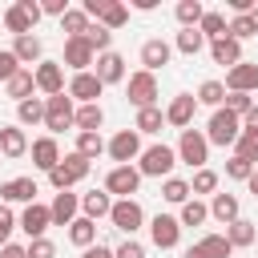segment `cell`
Returning a JSON list of instances; mask_svg holds the SVG:
<instances>
[{
    "instance_id": "38",
    "label": "cell",
    "mask_w": 258,
    "mask_h": 258,
    "mask_svg": "<svg viewBox=\"0 0 258 258\" xmlns=\"http://www.w3.org/2000/svg\"><path fill=\"white\" fill-rule=\"evenodd\" d=\"M125 20H129V8H125L121 0H109V4H105V12H101V28H109V32H113V28H121Z\"/></svg>"
},
{
    "instance_id": "21",
    "label": "cell",
    "mask_w": 258,
    "mask_h": 258,
    "mask_svg": "<svg viewBox=\"0 0 258 258\" xmlns=\"http://www.w3.org/2000/svg\"><path fill=\"white\" fill-rule=\"evenodd\" d=\"M226 89H230V93H250V89H258V64H250V60L234 64L230 77H226Z\"/></svg>"
},
{
    "instance_id": "5",
    "label": "cell",
    "mask_w": 258,
    "mask_h": 258,
    "mask_svg": "<svg viewBox=\"0 0 258 258\" xmlns=\"http://www.w3.org/2000/svg\"><path fill=\"white\" fill-rule=\"evenodd\" d=\"M89 165H93V161H85V157L73 149L69 157H60V161H56V169L48 173V181H52L56 189H73V185H77V181L89 173Z\"/></svg>"
},
{
    "instance_id": "56",
    "label": "cell",
    "mask_w": 258,
    "mask_h": 258,
    "mask_svg": "<svg viewBox=\"0 0 258 258\" xmlns=\"http://www.w3.org/2000/svg\"><path fill=\"white\" fill-rule=\"evenodd\" d=\"M81 258H113V250H109V246H101V242H97V246H89V250H85V254H81Z\"/></svg>"
},
{
    "instance_id": "3",
    "label": "cell",
    "mask_w": 258,
    "mask_h": 258,
    "mask_svg": "<svg viewBox=\"0 0 258 258\" xmlns=\"http://www.w3.org/2000/svg\"><path fill=\"white\" fill-rule=\"evenodd\" d=\"M177 157H181L185 165H194V169H206V161H210V141H206V133L181 129V137H177Z\"/></svg>"
},
{
    "instance_id": "41",
    "label": "cell",
    "mask_w": 258,
    "mask_h": 258,
    "mask_svg": "<svg viewBox=\"0 0 258 258\" xmlns=\"http://www.w3.org/2000/svg\"><path fill=\"white\" fill-rule=\"evenodd\" d=\"M16 117H20V125H36V121H44V101H36V97L20 101V105H16Z\"/></svg>"
},
{
    "instance_id": "19",
    "label": "cell",
    "mask_w": 258,
    "mask_h": 258,
    "mask_svg": "<svg viewBox=\"0 0 258 258\" xmlns=\"http://www.w3.org/2000/svg\"><path fill=\"white\" fill-rule=\"evenodd\" d=\"M97 77H101V85H117V81H125V56L121 52H101L97 56Z\"/></svg>"
},
{
    "instance_id": "35",
    "label": "cell",
    "mask_w": 258,
    "mask_h": 258,
    "mask_svg": "<svg viewBox=\"0 0 258 258\" xmlns=\"http://www.w3.org/2000/svg\"><path fill=\"white\" fill-rule=\"evenodd\" d=\"M109 145L101 141V133H77V153L85 157V161H93V157H101Z\"/></svg>"
},
{
    "instance_id": "12",
    "label": "cell",
    "mask_w": 258,
    "mask_h": 258,
    "mask_svg": "<svg viewBox=\"0 0 258 258\" xmlns=\"http://www.w3.org/2000/svg\"><path fill=\"white\" fill-rule=\"evenodd\" d=\"M137 185H141V173H137L133 165H117V169H109V177H105V189H109V194H121V198H133Z\"/></svg>"
},
{
    "instance_id": "18",
    "label": "cell",
    "mask_w": 258,
    "mask_h": 258,
    "mask_svg": "<svg viewBox=\"0 0 258 258\" xmlns=\"http://www.w3.org/2000/svg\"><path fill=\"white\" fill-rule=\"evenodd\" d=\"M48 210H52V226H73V222H77V210H81V198L69 194V189H60Z\"/></svg>"
},
{
    "instance_id": "50",
    "label": "cell",
    "mask_w": 258,
    "mask_h": 258,
    "mask_svg": "<svg viewBox=\"0 0 258 258\" xmlns=\"http://www.w3.org/2000/svg\"><path fill=\"white\" fill-rule=\"evenodd\" d=\"M16 73H20V60H16V52H12V48H0V81L8 85Z\"/></svg>"
},
{
    "instance_id": "30",
    "label": "cell",
    "mask_w": 258,
    "mask_h": 258,
    "mask_svg": "<svg viewBox=\"0 0 258 258\" xmlns=\"http://www.w3.org/2000/svg\"><path fill=\"white\" fill-rule=\"evenodd\" d=\"M60 32H69V36H85V32H89V16H85V8H69V12L60 16Z\"/></svg>"
},
{
    "instance_id": "37",
    "label": "cell",
    "mask_w": 258,
    "mask_h": 258,
    "mask_svg": "<svg viewBox=\"0 0 258 258\" xmlns=\"http://www.w3.org/2000/svg\"><path fill=\"white\" fill-rule=\"evenodd\" d=\"M254 222H246V218H238V222H230L226 226V238H230V246H250L254 242Z\"/></svg>"
},
{
    "instance_id": "27",
    "label": "cell",
    "mask_w": 258,
    "mask_h": 258,
    "mask_svg": "<svg viewBox=\"0 0 258 258\" xmlns=\"http://www.w3.org/2000/svg\"><path fill=\"white\" fill-rule=\"evenodd\" d=\"M4 89H8V97H12L16 105H20V101H28V97H32V89H36V73H32V69H20Z\"/></svg>"
},
{
    "instance_id": "46",
    "label": "cell",
    "mask_w": 258,
    "mask_h": 258,
    "mask_svg": "<svg viewBox=\"0 0 258 258\" xmlns=\"http://www.w3.org/2000/svg\"><path fill=\"white\" fill-rule=\"evenodd\" d=\"M206 218H210V210H206L202 202H185V206H181V218H177V222H181V226H202Z\"/></svg>"
},
{
    "instance_id": "54",
    "label": "cell",
    "mask_w": 258,
    "mask_h": 258,
    "mask_svg": "<svg viewBox=\"0 0 258 258\" xmlns=\"http://www.w3.org/2000/svg\"><path fill=\"white\" fill-rule=\"evenodd\" d=\"M40 12H48V16H64V12H69V4H64V0H44V4H40Z\"/></svg>"
},
{
    "instance_id": "47",
    "label": "cell",
    "mask_w": 258,
    "mask_h": 258,
    "mask_svg": "<svg viewBox=\"0 0 258 258\" xmlns=\"http://www.w3.org/2000/svg\"><path fill=\"white\" fill-rule=\"evenodd\" d=\"M189 189H194V194H214V189H218V173H214V169H198L194 181H189Z\"/></svg>"
},
{
    "instance_id": "11",
    "label": "cell",
    "mask_w": 258,
    "mask_h": 258,
    "mask_svg": "<svg viewBox=\"0 0 258 258\" xmlns=\"http://www.w3.org/2000/svg\"><path fill=\"white\" fill-rule=\"evenodd\" d=\"M109 157L121 161V165H129L133 157H141V137H137V129H121V133L109 141Z\"/></svg>"
},
{
    "instance_id": "49",
    "label": "cell",
    "mask_w": 258,
    "mask_h": 258,
    "mask_svg": "<svg viewBox=\"0 0 258 258\" xmlns=\"http://www.w3.org/2000/svg\"><path fill=\"white\" fill-rule=\"evenodd\" d=\"M226 173H230V177H238V181H250V177H254V165H250L246 157H238V153H234V157L226 161Z\"/></svg>"
},
{
    "instance_id": "53",
    "label": "cell",
    "mask_w": 258,
    "mask_h": 258,
    "mask_svg": "<svg viewBox=\"0 0 258 258\" xmlns=\"http://www.w3.org/2000/svg\"><path fill=\"white\" fill-rule=\"evenodd\" d=\"M8 234H12V210L0 206V242H4V246H8Z\"/></svg>"
},
{
    "instance_id": "7",
    "label": "cell",
    "mask_w": 258,
    "mask_h": 258,
    "mask_svg": "<svg viewBox=\"0 0 258 258\" xmlns=\"http://www.w3.org/2000/svg\"><path fill=\"white\" fill-rule=\"evenodd\" d=\"M125 93H129V101H133L137 109H153V101H157V81H153V73H145V69L133 73Z\"/></svg>"
},
{
    "instance_id": "25",
    "label": "cell",
    "mask_w": 258,
    "mask_h": 258,
    "mask_svg": "<svg viewBox=\"0 0 258 258\" xmlns=\"http://www.w3.org/2000/svg\"><path fill=\"white\" fill-rule=\"evenodd\" d=\"M81 210H85V218H109L113 214V198H109V189H93V194H85L81 198Z\"/></svg>"
},
{
    "instance_id": "14",
    "label": "cell",
    "mask_w": 258,
    "mask_h": 258,
    "mask_svg": "<svg viewBox=\"0 0 258 258\" xmlns=\"http://www.w3.org/2000/svg\"><path fill=\"white\" fill-rule=\"evenodd\" d=\"M230 250H234V246H230V238H226V234H206V238H202V242H194L181 258H230Z\"/></svg>"
},
{
    "instance_id": "42",
    "label": "cell",
    "mask_w": 258,
    "mask_h": 258,
    "mask_svg": "<svg viewBox=\"0 0 258 258\" xmlns=\"http://www.w3.org/2000/svg\"><path fill=\"white\" fill-rule=\"evenodd\" d=\"M226 36H234L238 44H242V40H250V36H258V28H254V16H234Z\"/></svg>"
},
{
    "instance_id": "13",
    "label": "cell",
    "mask_w": 258,
    "mask_h": 258,
    "mask_svg": "<svg viewBox=\"0 0 258 258\" xmlns=\"http://www.w3.org/2000/svg\"><path fill=\"white\" fill-rule=\"evenodd\" d=\"M48 226H52V210H48V206H40V202L24 206V214H20V230H24L28 238H44Z\"/></svg>"
},
{
    "instance_id": "31",
    "label": "cell",
    "mask_w": 258,
    "mask_h": 258,
    "mask_svg": "<svg viewBox=\"0 0 258 258\" xmlns=\"http://www.w3.org/2000/svg\"><path fill=\"white\" fill-rule=\"evenodd\" d=\"M198 32H202V36H210V40H222V36L230 32V24H226V16H222V12H206V16H202V24H198Z\"/></svg>"
},
{
    "instance_id": "24",
    "label": "cell",
    "mask_w": 258,
    "mask_h": 258,
    "mask_svg": "<svg viewBox=\"0 0 258 258\" xmlns=\"http://www.w3.org/2000/svg\"><path fill=\"white\" fill-rule=\"evenodd\" d=\"M210 56L218 60V64H242V44L234 40V36H222V40H210Z\"/></svg>"
},
{
    "instance_id": "17",
    "label": "cell",
    "mask_w": 258,
    "mask_h": 258,
    "mask_svg": "<svg viewBox=\"0 0 258 258\" xmlns=\"http://www.w3.org/2000/svg\"><path fill=\"white\" fill-rule=\"evenodd\" d=\"M36 89L48 93V97L64 93V69H60L56 60H40V64H36Z\"/></svg>"
},
{
    "instance_id": "32",
    "label": "cell",
    "mask_w": 258,
    "mask_h": 258,
    "mask_svg": "<svg viewBox=\"0 0 258 258\" xmlns=\"http://www.w3.org/2000/svg\"><path fill=\"white\" fill-rule=\"evenodd\" d=\"M12 52H16V60H20V64H32V60H40V40H36L32 32H28V36H16Z\"/></svg>"
},
{
    "instance_id": "9",
    "label": "cell",
    "mask_w": 258,
    "mask_h": 258,
    "mask_svg": "<svg viewBox=\"0 0 258 258\" xmlns=\"http://www.w3.org/2000/svg\"><path fill=\"white\" fill-rule=\"evenodd\" d=\"M149 238H153V246L173 250V246H177V238H181V222H177V218H169V214H157V218L149 222Z\"/></svg>"
},
{
    "instance_id": "51",
    "label": "cell",
    "mask_w": 258,
    "mask_h": 258,
    "mask_svg": "<svg viewBox=\"0 0 258 258\" xmlns=\"http://www.w3.org/2000/svg\"><path fill=\"white\" fill-rule=\"evenodd\" d=\"M28 258H56V246L48 238H32L28 242Z\"/></svg>"
},
{
    "instance_id": "33",
    "label": "cell",
    "mask_w": 258,
    "mask_h": 258,
    "mask_svg": "<svg viewBox=\"0 0 258 258\" xmlns=\"http://www.w3.org/2000/svg\"><path fill=\"white\" fill-rule=\"evenodd\" d=\"M101 121H105L101 105H81V109H77V129H81V133H97Z\"/></svg>"
},
{
    "instance_id": "6",
    "label": "cell",
    "mask_w": 258,
    "mask_h": 258,
    "mask_svg": "<svg viewBox=\"0 0 258 258\" xmlns=\"http://www.w3.org/2000/svg\"><path fill=\"white\" fill-rule=\"evenodd\" d=\"M36 20H40V4H32V0H16V4L4 12V28L16 32V36H28Z\"/></svg>"
},
{
    "instance_id": "20",
    "label": "cell",
    "mask_w": 258,
    "mask_h": 258,
    "mask_svg": "<svg viewBox=\"0 0 258 258\" xmlns=\"http://www.w3.org/2000/svg\"><path fill=\"white\" fill-rule=\"evenodd\" d=\"M56 161H60L56 137H36V141H32V165H36V169H44V173H52V169H56Z\"/></svg>"
},
{
    "instance_id": "60",
    "label": "cell",
    "mask_w": 258,
    "mask_h": 258,
    "mask_svg": "<svg viewBox=\"0 0 258 258\" xmlns=\"http://www.w3.org/2000/svg\"><path fill=\"white\" fill-rule=\"evenodd\" d=\"M250 16H254V28H258V4H254V12H250Z\"/></svg>"
},
{
    "instance_id": "23",
    "label": "cell",
    "mask_w": 258,
    "mask_h": 258,
    "mask_svg": "<svg viewBox=\"0 0 258 258\" xmlns=\"http://www.w3.org/2000/svg\"><path fill=\"white\" fill-rule=\"evenodd\" d=\"M0 198H4V202H28V206H32V202H36V181H32V177H12V181L0 185Z\"/></svg>"
},
{
    "instance_id": "36",
    "label": "cell",
    "mask_w": 258,
    "mask_h": 258,
    "mask_svg": "<svg viewBox=\"0 0 258 258\" xmlns=\"http://www.w3.org/2000/svg\"><path fill=\"white\" fill-rule=\"evenodd\" d=\"M189 181H181V177H165V185H161V198L165 202H173V206H185L189 202Z\"/></svg>"
},
{
    "instance_id": "48",
    "label": "cell",
    "mask_w": 258,
    "mask_h": 258,
    "mask_svg": "<svg viewBox=\"0 0 258 258\" xmlns=\"http://www.w3.org/2000/svg\"><path fill=\"white\" fill-rule=\"evenodd\" d=\"M226 109H230L234 117H246V113L254 109V101H250V93H226Z\"/></svg>"
},
{
    "instance_id": "22",
    "label": "cell",
    "mask_w": 258,
    "mask_h": 258,
    "mask_svg": "<svg viewBox=\"0 0 258 258\" xmlns=\"http://www.w3.org/2000/svg\"><path fill=\"white\" fill-rule=\"evenodd\" d=\"M0 153L4 157H24L28 153V137L20 125H0Z\"/></svg>"
},
{
    "instance_id": "2",
    "label": "cell",
    "mask_w": 258,
    "mask_h": 258,
    "mask_svg": "<svg viewBox=\"0 0 258 258\" xmlns=\"http://www.w3.org/2000/svg\"><path fill=\"white\" fill-rule=\"evenodd\" d=\"M242 137V117H234L230 109H218L210 117V129H206V141L210 145H234Z\"/></svg>"
},
{
    "instance_id": "55",
    "label": "cell",
    "mask_w": 258,
    "mask_h": 258,
    "mask_svg": "<svg viewBox=\"0 0 258 258\" xmlns=\"http://www.w3.org/2000/svg\"><path fill=\"white\" fill-rule=\"evenodd\" d=\"M105 4H109V0H85V16H97V20H101Z\"/></svg>"
},
{
    "instance_id": "28",
    "label": "cell",
    "mask_w": 258,
    "mask_h": 258,
    "mask_svg": "<svg viewBox=\"0 0 258 258\" xmlns=\"http://www.w3.org/2000/svg\"><path fill=\"white\" fill-rule=\"evenodd\" d=\"M210 214L218 218V222H238V198L234 194H214V202H210Z\"/></svg>"
},
{
    "instance_id": "16",
    "label": "cell",
    "mask_w": 258,
    "mask_h": 258,
    "mask_svg": "<svg viewBox=\"0 0 258 258\" xmlns=\"http://www.w3.org/2000/svg\"><path fill=\"white\" fill-rule=\"evenodd\" d=\"M194 113H198V97H194V93H177V97L169 101V109H165V121L177 125V129H189Z\"/></svg>"
},
{
    "instance_id": "58",
    "label": "cell",
    "mask_w": 258,
    "mask_h": 258,
    "mask_svg": "<svg viewBox=\"0 0 258 258\" xmlns=\"http://www.w3.org/2000/svg\"><path fill=\"white\" fill-rule=\"evenodd\" d=\"M242 121H246V129H258V105H254V109H250Z\"/></svg>"
},
{
    "instance_id": "34",
    "label": "cell",
    "mask_w": 258,
    "mask_h": 258,
    "mask_svg": "<svg viewBox=\"0 0 258 258\" xmlns=\"http://www.w3.org/2000/svg\"><path fill=\"white\" fill-rule=\"evenodd\" d=\"M161 125H165V113L153 105V109H137V133H161Z\"/></svg>"
},
{
    "instance_id": "26",
    "label": "cell",
    "mask_w": 258,
    "mask_h": 258,
    "mask_svg": "<svg viewBox=\"0 0 258 258\" xmlns=\"http://www.w3.org/2000/svg\"><path fill=\"white\" fill-rule=\"evenodd\" d=\"M169 52H173V48H169L165 40H145V44H141V64H145V73L169 64Z\"/></svg>"
},
{
    "instance_id": "52",
    "label": "cell",
    "mask_w": 258,
    "mask_h": 258,
    "mask_svg": "<svg viewBox=\"0 0 258 258\" xmlns=\"http://www.w3.org/2000/svg\"><path fill=\"white\" fill-rule=\"evenodd\" d=\"M113 258H145V250H141V242H121L113 250Z\"/></svg>"
},
{
    "instance_id": "57",
    "label": "cell",
    "mask_w": 258,
    "mask_h": 258,
    "mask_svg": "<svg viewBox=\"0 0 258 258\" xmlns=\"http://www.w3.org/2000/svg\"><path fill=\"white\" fill-rule=\"evenodd\" d=\"M0 258H28V250H24V246H12V242H8V246L0 250Z\"/></svg>"
},
{
    "instance_id": "40",
    "label": "cell",
    "mask_w": 258,
    "mask_h": 258,
    "mask_svg": "<svg viewBox=\"0 0 258 258\" xmlns=\"http://www.w3.org/2000/svg\"><path fill=\"white\" fill-rule=\"evenodd\" d=\"M173 12H177V20H181L185 28H198V24H202V16H206V8H202L198 0H181Z\"/></svg>"
},
{
    "instance_id": "59",
    "label": "cell",
    "mask_w": 258,
    "mask_h": 258,
    "mask_svg": "<svg viewBox=\"0 0 258 258\" xmlns=\"http://www.w3.org/2000/svg\"><path fill=\"white\" fill-rule=\"evenodd\" d=\"M250 194L258 198V165H254V177H250Z\"/></svg>"
},
{
    "instance_id": "45",
    "label": "cell",
    "mask_w": 258,
    "mask_h": 258,
    "mask_svg": "<svg viewBox=\"0 0 258 258\" xmlns=\"http://www.w3.org/2000/svg\"><path fill=\"white\" fill-rule=\"evenodd\" d=\"M198 101H202V105H222V101H226V85H222V81H206V85L198 89Z\"/></svg>"
},
{
    "instance_id": "4",
    "label": "cell",
    "mask_w": 258,
    "mask_h": 258,
    "mask_svg": "<svg viewBox=\"0 0 258 258\" xmlns=\"http://www.w3.org/2000/svg\"><path fill=\"white\" fill-rule=\"evenodd\" d=\"M173 165H177V149H169V145H149V149H141L137 173H141V177H165Z\"/></svg>"
},
{
    "instance_id": "1",
    "label": "cell",
    "mask_w": 258,
    "mask_h": 258,
    "mask_svg": "<svg viewBox=\"0 0 258 258\" xmlns=\"http://www.w3.org/2000/svg\"><path fill=\"white\" fill-rule=\"evenodd\" d=\"M44 125H48V133H64L69 125H77V109H73L69 93H56L44 101Z\"/></svg>"
},
{
    "instance_id": "39",
    "label": "cell",
    "mask_w": 258,
    "mask_h": 258,
    "mask_svg": "<svg viewBox=\"0 0 258 258\" xmlns=\"http://www.w3.org/2000/svg\"><path fill=\"white\" fill-rule=\"evenodd\" d=\"M238 157H246L250 165H258V129H242V137L234 141Z\"/></svg>"
},
{
    "instance_id": "8",
    "label": "cell",
    "mask_w": 258,
    "mask_h": 258,
    "mask_svg": "<svg viewBox=\"0 0 258 258\" xmlns=\"http://www.w3.org/2000/svg\"><path fill=\"white\" fill-rule=\"evenodd\" d=\"M109 222H113L117 230L133 234V230H141V222H145V210H141L133 198H121V202H113V214H109Z\"/></svg>"
},
{
    "instance_id": "29",
    "label": "cell",
    "mask_w": 258,
    "mask_h": 258,
    "mask_svg": "<svg viewBox=\"0 0 258 258\" xmlns=\"http://www.w3.org/2000/svg\"><path fill=\"white\" fill-rule=\"evenodd\" d=\"M69 238L81 246V250H89V246H97V222L93 218H77L73 226H69Z\"/></svg>"
},
{
    "instance_id": "43",
    "label": "cell",
    "mask_w": 258,
    "mask_h": 258,
    "mask_svg": "<svg viewBox=\"0 0 258 258\" xmlns=\"http://www.w3.org/2000/svg\"><path fill=\"white\" fill-rule=\"evenodd\" d=\"M85 40H89V48H93V52H109V44H113V32H109V28H101V24H89Z\"/></svg>"
},
{
    "instance_id": "44",
    "label": "cell",
    "mask_w": 258,
    "mask_h": 258,
    "mask_svg": "<svg viewBox=\"0 0 258 258\" xmlns=\"http://www.w3.org/2000/svg\"><path fill=\"white\" fill-rule=\"evenodd\" d=\"M202 44H206V36H202L198 28H181V32H177V52H185V56H194V52H198Z\"/></svg>"
},
{
    "instance_id": "10",
    "label": "cell",
    "mask_w": 258,
    "mask_h": 258,
    "mask_svg": "<svg viewBox=\"0 0 258 258\" xmlns=\"http://www.w3.org/2000/svg\"><path fill=\"white\" fill-rule=\"evenodd\" d=\"M101 77L97 73H77L73 81H69V97L73 101H81V105H97V97H101Z\"/></svg>"
},
{
    "instance_id": "15",
    "label": "cell",
    "mask_w": 258,
    "mask_h": 258,
    "mask_svg": "<svg viewBox=\"0 0 258 258\" xmlns=\"http://www.w3.org/2000/svg\"><path fill=\"white\" fill-rule=\"evenodd\" d=\"M93 48H89V40L85 36H64V64L69 69H77V73H89V64H93Z\"/></svg>"
}]
</instances>
